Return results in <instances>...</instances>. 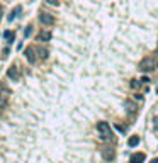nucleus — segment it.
Instances as JSON below:
<instances>
[{"label": "nucleus", "instance_id": "6", "mask_svg": "<svg viewBox=\"0 0 158 163\" xmlns=\"http://www.w3.org/2000/svg\"><path fill=\"white\" fill-rule=\"evenodd\" d=\"M38 41L41 43H50L51 41V31L50 29H41L38 32Z\"/></svg>", "mask_w": 158, "mask_h": 163}, {"label": "nucleus", "instance_id": "20", "mask_svg": "<svg viewBox=\"0 0 158 163\" xmlns=\"http://www.w3.org/2000/svg\"><path fill=\"white\" fill-rule=\"evenodd\" d=\"M134 99H136V100H141V99H143V95H139V94H136V95H134Z\"/></svg>", "mask_w": 158, "mask_h": 163}, {"label": "nucleus", "instance_id": "11", "mask_svg": "<svg viewBox=\"0 0 158 163\" xmlns=\"http://www.w3.org/2000/svg\"><path fill=\"white\" fill-rule=\"evenodd\" d=\"M124 107H126V111H128V112H136V109H138L136 104H134V102H131V100H126V102H124Z\"/></svg>", "mask_w": 158, "mask_h": 163}, {"label": "nucleus", "instance_id": "13", "mask_svg": "<svg viewBox=\"0 0 158 163\" xmlns=\"http://www.w3.org/2000/svg\"><path fill=\"white\" fill-rule=\"evenodd\" d=\"M128 144H129V146H133V148H134V146H138V144H139V138H138V136H133V138H129Z\"/></svg>", "mask_w": 158, "mask_h": 163}, {"label": "nucleus", "instance_id": "17", "mask_svg": "<svg viewBox=\"0 0 158 163\" xmlns=\"http://www.w3.org/2000/svg\"><path fill=\"white\" fill-rule=\"evenodd\" d=\"M129 85H131V88H138L139 82H138V80H131V83H129Z\"/></svg>", "mask_w": 158, "mask_h": 163}, {"label": "nucleus", "instance_id": "12", "mask_svg": "<svg viewBox=\"0 0 158 163\" xmlns=\"http://www.w3.org/2000/svg\"><path fill=\"white\" fill-rule=\"evenodd\" d=\"M36 51L39 53V58H43V59H46V58H48V55H50V51L44 48V46H39V48H36Z\"/></svg>", "mask_w": 158, "mask_h": 163}, {"label": "nucleus", "instance_id": "23", "mask_svg": "<svg viewBox=\"0 0 158 163\" xmlns=\"http://www.w3.org/2000/svg\"><path fill=\"white\" fill-rule=\"evenodd\" d=\"M157 68H158V61H157Z\"/></svg>", "mask_w": 158, "mask_h": 163}, {"label": "nucleus", "instance_id": "22", "mask_svg": "<svg viewBox=\"0 0 158 163\" xmlns=\"http://www.w3.org/2000/svg\"><path fill=\"white\" fill-rule=\"evenodd\" d=\"M151 163H158V158H153V160H151Z\"/></svg>", "mask_w": 158, "mask_h": 163}, {"label": "nucleus", "instance_id": "16", "mask_svg": "<svg viewBox=\"0 0 158 163\" xmlns=\"http://www.w3.org/2000/svg\"><path fill=\"white\" fill-rule=\"evenodd\" d=\"M0 95H2V97H5V99H7V97L10 95V92H9V90H5V88H2V90H0Z\"/></svg>", "mask_w": 158, "mask_h": 163}, {"label": "nucleus", "instance_id": "18", "mask_svg": "<svg viewBox=\"0 0 158 163\" xmlns=\"http://www.w3.org/2000/svg\"><path fill=\"white\" fill-rule=\"evenodd\" d=\"M31 31H32V26H27V27H26V32H24V34H26V38L31 34Z\"/></svg>", "mask_w": 158, "mask_h": 163}, {"label": "nucleus", "instance_id": "14", "mask_svg": "<svg viewBox=\"0 0 158 163\" xmlns=\"http://www.w3.org/2000/svg\"><path fill=\"white\" fill-rule=\"evenodd\" d=\"M5 107H7V99H5V97H2V95H0V111H3Z\"/></svg>", "mask_w": 158, "mask_h": 163}, {"label": "nucleus", "instance_id": "4", "mask_svg": "<svg viewBox=\"0 0 158 163\" xmlns=\"http://www.w3.org/2000/svg\"><path fill=\"white\" fill-rule=\"evenodd\" d=\"M114 156H116V150H114L112 146H106V148H102V158H104L106 162H112Z\"/></svg>", "mask_w": 158, "mask_h": 163}, {"label": "nucleus", "instance_id": "15", "mask_svg": "<svg viewBox=\"0 0 158 163\" xmlns=\"http://www.w3.org/2000/svg\"><path fill=\"white\" fill-rule=\"evenodd\" d=\"M44 2H46L48 5H55V7H56V5H59V0H44Z\"/></svg>", "mask_w": 158, "mask_h": 163}, {"label": "nucleus", "instance_id": "2", "mask_svg": "<svg viewBox=\"0 0 158 163\" xmlns=\"http://www.w3.org/2000/svg\"><path fill=\"white\" fill-rule=\"evenodd\" d=\"M157 68V61H155V58L151 56H146L141 59V63H139V70L143 71V73H150V71H153Z\"/></svg>", "mask_w": 158, "mask_h": 163}, {"label": "nucleus", "instance_id": "21", "mask_svg": "<svg viewBox=\"0 0 158 163\" xmlns=\"http://www.w3.org/2000/svg\"><path fill=\"white\" fill-rule=\"evenodd\" d=\"M2 15H3V7L0 5V19H2Z\"/></svg>", "mask_w": 158, "mask_h": 163}, {"label": "nucleus", "instance_id": "9", "mask_svg": "<svg viewBox=\"0 0 158 163\" xmlns=\"http://www.w3.org/2000/svg\"><path fill=\"white\" fill-rule=\"evenodd\" d=\"M20 12H22V7H20V5H17V7H15V9L12 10V12H10L9 14V22H12V20L15 19V17H17V15H19Z\"/></svg>", "mask_w": 158, "mask_h": 163}, {"label": "nucleus", "instance_id": "3", "mask_svg": "<svg viewBox=\"0 0 158 163\" xmlns=\"http://www.w3.org/2000/svg\"><path fill=\"white\" fill-rule=\"evenodd\" d=\"M39 22L43 26H46V27H50L55 24V15L50 14V12H39Z\"/></svg>", "mask_w": 158, "mask_h": 163}, {"label": "nucleus", "instance_id": "24", "mask_svg": "<svg viewBox=\"0 0 158 163\" xmlns=\"http://www.w3.org/2000/svg\"><path fill=\"white\" fill-rule=\"evenodd\" d=\"M157 49H158V43H157Z\"/></svg>", "mask_w": 158, "mask_h": 163}, {"label": "nucleus", "instance_id": "25", "mask_svg": "<svg viewBox=\"0 0 158 163\" xmlns=\"http://www.w3.org/2000/svg\"><path fill=\"white\" fill-rule=\"evenodd\" d=\"M157 94H158V88H157Z\"/></svg>", "mask_w": 158, "mask_h": 163}, {"label": "nucleus", "instance_id": "8", "mask_svg": "<svg viewBox=\"0 0 158 163\" xmlns=\"http://www.w3.org/2000/svg\"><path fill=\"white\" fill-rule=\"evenodd\" d=\"M143 162H145V155L143 153H134L129 160V163H143Z\"/></svg>", "mask_w": 158, "mask_h": 163}, {"label": "nucleus", "instance_id": "10", "mask_svg": "<svg viewBox=\"0 0 158 163\" xmlns=\"http://www.w3.org/2000/svg\"><path fill=\"white\" fill-rule=\"evenodd\" d=\"M3 38L7 39V43H9V46L14 43V39H15V34H14V31H5L3 32Z\"/></svg>", "mask_w": 158, "mask_h": 163}, {"label": "nucleus", "instance_id": "7", "mask_svg": "<svg viewBox=\"0 0 158 163\" xmlns=\"http://www.w3.org/2000/svg\"><path fill=\"white\" fill-rule=\"evenodd\" d=\"M24 55H26V59L29 61L31 65H32V63H36V49L32 48V46H29V48H26V51H24Z\"/></svg>", "mask_w": 158, "mask_h": 163}, {"label": "nucleus", "instance_id": "19", "mask_svg": "<svg viewBox=\"0 0 158 163\" xmlns=\"http://www.w3.org/2000/svg\"><path fill=\"white\" fill-rule=\"evenodd\" d=\"M116 129H117L119 133H124V127H122V126H117V124H116Z\"/></svg>", "mask_w": 158, "mask_h": 163}, {"label": "nucleus", "instance_id": "5", "mask_svg": "<svg viewBox=\"0 0 158 163\" xmlns=\"http://www.w3.org/2000/svg\"><path fill=\"white\" fill-rule=\"evenodd\" d=\"M7 77L12 80V82H19V78H20V71H19V68L15 66V65H12V66L7 70Z\"/></svg>", "mask_w": 158, "mask_h": 163}, {"label": "nucleus", "instance_id": "1", "mask_svg": "<svg viewBox=\"0 0 158 163\" xmlns=\"http://www.w3.org/2000/svg\"><path fill=\"white\" fill-rule=\"evenodd\" d=\"M97 131H99L100 138H102L104 141L112 139V131H110V126H109V122H106V121H100V122H97Z\"/></svg>", "mask_w": 158, "mask_h": 163}]
</instances>
